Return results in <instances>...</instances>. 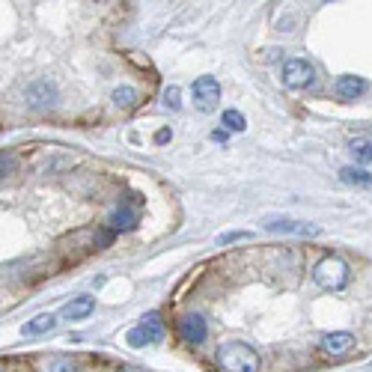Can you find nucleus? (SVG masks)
<instances>
[{
    "label": "nucleus",
    "instance_id": "nucleus-5",
    "mask_svg": "<svg viewBox=\"0 0 372 372\" xmlns=\"http://www.w3.org/2000/svg\"><path fill=\"white\" fill-rule=\"evenodd\" d=\"M313 81H316V69L307 60H286L283 63V83L289 90H304Z\"/></svg>",
    "mask_w": 372,
    "mask_h": 372
},
{
    "label": "nucleus",
    "instance_id": "nucleus-16",
    "mask_svg": "<svg viewBox=\"0 0 372 372\" xmlns=\"http://www.w3.org/2000/svg\"><path fill=\"white\" fill-rule=\"evenodd\" d=\"M351 158L354 161H372V140H361V143H351Z\"/></svg>",
    "mask_w": 372,
    "mask_h": 372
},
{
    "label": "nucleus",
    "instance_id": "nucleus-19",
    "mask_svg": "<svg viewBox=\"0 0 372 372\" xmlns=\"http://www.w3.org/2000/svg\"><path fill=\"white\" fill-rule=\"evenodd\" d=\"M12 170H16V161H12V155H0V179H6Z\"/></svg>",
    "mask_w": 372,
    "mask_h": 372
},
{
    "label": "nucleus",
    "instance_id": "nucleus-7",
    "mask_svg": "<svg viewBox=\"0 0 372 372\" xmlns=\"http://www.w3.org/2000/svg\"><path fill=\"white\" fill-rule=\"evenodd\" d=\"M206 334H209V325H206V319L199 316V313H188V316H182L179 337L188 342V346H199V342L206 339Z\"/></svg>",
    "mask_w": 372,
    "mask_h": 372
},
{
    "label": "nucleus",
    "instance_id": "nucleus-14",
    "mask_svg": "<svg viewBox=\"0 0 372 372\" xmlns=\"http://www.w3.org/2000/svg\"><path fill=\"white\" fill-rule=\"evenodd\" d=\"M221 125H223V132H245L248 120H245V113H238V110H223Z\"/></svg>",
    "mask_w": 372,
    "mask_h": 372
},
{
    "label": "nucleus",
    "instance_id": "nucleus-3",
    "mask_svg": "<svg viewBox=\"0 0 372 372\" xmlns=\"http://www.w3.org/2000/svg\"><path fill=\"white\" fill-rule=\"evenodd\" d=\"M164 337V325H161V316L158 313H149V316H143V322L137 327H132L128 331V346L132 349H143V346H149V342H158Z\"/></svg>",
    "mask_w": 372,
    "mask_h": 372
},
{
    "label": "nucleus",
    "instance_id": "nucleus-13",
    "mask_svg": "<svg viewBox=\"0 0 372 372\" xmlns=\"http://www.w3.org/2000/svg\"><path fill=\"white\" fill-rule=\"evenodd\" d=\"M339 179L349 182V185H361V188H372V173H366L361 167H342Z\"/></svg>",
    "mask_w": 372,
    "mask_h": 372
},
{
    "label": "nucleus",
    "instance_id": "nucleus-21",
    "mask_svg": "<svg viewBox=\"0 0 372 372\" xmlns=\"http://www.w3.org/2000/svg\"><path fill=\"white\" fill-rule=\"evenodd\" d=\"M170 137H173V132H170V128H161V132L155 134V143L161 146V143H170Z\"/></svg>",
    "mask_w": 372,
    "mask_h": 372
},
{
    "label": "nucleus",
    "instance_id": "nucleus-9",
    "mask_svg": "<svg viewBox=\"0 0 372 372\" xmlns=\"http://www.w3.org/2000/svg\"><path fill=\"white\" fill-rule=\"evenodd\" d=\"M354 346V337L349 334V331H334V334H325L322 337V351H327V354H346L349 349Z\"/></svg>",
    "mask_w": 372,
    "mask_h": 372
},
{
    "label": "nucleus",
    "instance_id": "nucleus-2",
    "mask_svg": "<svg viewBox=\"0 0 372 372\" xmlns=\"http://www.w3.org/2000/svg\"><path fill=\"white\" fill-rule=\"evenodd\" d=\"M313 280L327 292H339L342 286L349 283V265L342 262L339 256H325V260L313 268Z\"/></svg>",
    "mask_w": 372,
    "mask_h": 372
},
{
    "label": "nucleus",
    "instance_id": "nucleus-10",
    "mask_svg": "<svg viewBox=\"0 0 372 372\" xmlns=\"http://www.w3.org/2000/svg\"><path fill=\"white\" fill-rule=\"evenodd\" d=\"M93 310H95L93 295H81V298H75V301H69V304L63 307V316H66L69 322H78V319L93 316Z\"/></svg>",
    "mask_w": 372,
    "mask_h": 372
},
{
    "label": "nucleus",
    "instance_id": "nucleus-11",
    "mask_svg": "<svg viewBox=\"0 0 372 372\" xmlns=\"http://www.w3.org/2000/svg\"><path fill=\"white\" fill-rule=\"evenodd\" d=\"M54 325H57V316H54V313H45V316H36V319L27 322V325L21 327V334H24V337L48 334V331H54Z\"/></svg>",
    "mask_w": 372,
    "mask_h": 372
},
{
    "label": "nucleus",
    "instance_id": "nucleus-6",
    "mask_svg": "<svg viewBox=\"0 0 372 372\" xmlns=\"http://www.w3.org/2000/svg\"><path fill=\"white\" fill-rule=\"evenodd\" d=\"M265 230L271 233H283V236H319V226L316 223H307V221H292V218H268L265 221Z\"/></svg>",
    "mask_w": 372,
    "mask_h": 372
},
{
    "label": "nucleus",
    "instance_id": "nucleus-20",
    "mask_svg": "<svg viewBox=\"0 0 372 372\" xmlns=\"http://www.w3.org/2000/svg\"><path fill=\"white\" fill-rule=\"evenodd\" d=\"M250 233H226V236H221L218 241H221V245H230V241H238V238H248Z\"/></svg>",
    "mask_w": 372,
    "mask_h": 372
},
{
    "label": "nucleus",
    "instance_id": "nucleus-15",
    "mask_svg": "<svg viewBox=\"0 0 372 372\" xmlns=\"http://www.w3.org/2000/svg\"><path fill=\"white\" fill-rule=\"evenodd\" d=\"M113 105L122 107V110H132L137 105V90L132 87H120V90H113Z\"/></svg>",
    "mask_w": 372,
    "mask_h": 372
},
{
    "label": "nucleus",
    "instance_id": "nucleus-12",
    "mask_svg": "<svg viewBox=\"0 0 372 372\" xmlns=\"http://www.w3.org/2000/svg\"><path fill=\"white\" fill-rule=\"evenodd\" d=\"M110 226L117 233H128V230H134L137 226V214L132 211V209H117L110 214Z\"/></svg>",
    "mask_w": 372,
    "mask_h": 372
},
{
    "label": "nucleus",
    "instance_id": "nucleus-22",
    "mask_svg": "<svg viewBox=\"0 0 372 372\" xmlns=\"http://www.w3.org/2000/svg\"><path fill=\"white\" fill-rule=\"evenodd\" d=\"M211 140H214V143H226V132H223V128H218V132H211Z\"/></svg>",
    "mask_w": 372,
    "mask_h": 372
},
{
    "label": "nucleus",
    "instance_id": "nucleus-4",
    "mask_svg": "<svg viewBox=\"0 0 372 372\" xmlns=\"http://www.w3.org/2000/svg\"><path fill=\"white\" fill-rule=\"evenodd\" d=\"M191 93H194L197 110H203V113H211L214 107H218V102H221V83L214 81V78H209V75L197 78L194 87H191Z\"/></svg>",
    "mask_w": 372,
    "mask_h": 372
},
{
    "label": "nucleus",
    "instance_id": "nucleus-8",
    "mask_svg": "<svg viewBox=\"0 0 372 372\" xmlns=\"http://www.w3.org/2000/svg\"><path fill=\"white\" fill-rule=\"evenodd\" d=\"M334 93H337V98H342V102H354L357 95L366 93V81L364 78H354V75H346V78L337 81Z\"/></svg>",
    "mask_w": 372,
    "mask_h": 372
},
{
    "label": "nucleus",
    "instance_id": "nucleus-18",
    "mask_svg": "<svg viewBox=\"0 0 372 372\" xmlns=\"http://www.w3.org/2000/svg\"><path fill=\"white\" fill-rule=\"evenodd\" d=\"M164 102H167L170 110H179V107H182V102H179V90H176V87H170V90L164 93Z\"/></svg>",
    "mask_w": 372,
    "mask_h": 372
},
{
    "label": "nucleus",
    "instance_id": "nucleus-1",
    "mask_svg": "<svg viewBox=\"0 0 372 372\" xmlns=\"http://www.w3.org/2000/svg\"><path fill=\"white\" fill-rule=\"evenodd\" d=\"M218 364L226 372H260V366H262L260 354H256L248 342H238V339L223 342L218 349Z\"/></svg>",
    "mask_w": 372,
    "mask_h": 372
},
{
    "label": "nucleus",
    "instance_id": "nucleus-17",
    "mask_svg": "<svg viewBox=\"0 0 372 372\" xmlns=\"http://www.w3.org/2000/svg\"><path fill=\"white\" fill-rule=\"evenodd\" d=\"M51 372H78L75 361H66V357H60V361L51 364Z\"/></svg>",
    "mask_w": 372,
    "mask_h": 372
}]
</instances>
